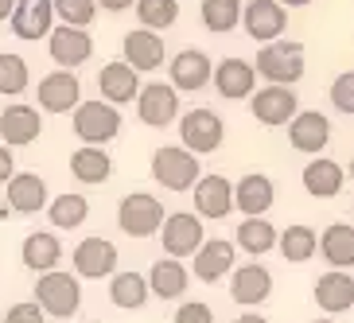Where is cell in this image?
I'll return each mask as SVG.
<instances>
[{"mask_svg":"<svg viewBox=\"0 0 354 323\" xmlns=\"http://www.w3.org/2000/svg\"><path fill=\"white\" fill-rule=\"evenodd\" d=\"M253 71L261 78H269L272 86H296L304 78V43L296 39H272L257 51V66Z\"/></svg>","mask_w":354,"mask_h":323,"instance_id":"cell-1","label":"cell"},{"mask_svg":"<svg viewBox=\"0 0 354 323\" xmlns=\"http://www.w3.org/2000/svg\"><path fill=\"white\" fill-rule=\"evenodd\" d=\"M35 304L43 308V315H55V320H71L82 304V284L74 273H39L35 281Z\"/></svg>","mask_w":354,"mask_h":323,"instance_id":"cell-2","label":"cell"},{"mask_svg":"<svg viewBox=\"0 0 354 323\" xmlns=\"http://www.w3.org/2000/svg\"><path fill=\"white\" fill-rule=\"evenodd\" d=\"M179 140L187 152L195 156H210V152H218L222 140H226V125H222V117L207 105H195L187 113H179Z\"/></svg>","mask_w":354,"mask_h":323,"instance_id":"cell-3","label":"cell"},{"mask_svg":"<svg viewBox=\"0 0 354 323\" xmlns=\"http://www.w3.org/2000/svg\"><path fill=\"white\" fill-rule=\"evenodd\" d=\"M198 176H203L198 156H195V152H187L183 145H164V148L152 152V179H156L160 187H167V191H191Z\"/></svg>","mask_w":354,"mask_h":323,"instance_id":"cell-4","label":"cell"},{"mask_svg":"<svg viewBox=\"0 0 354 323\" xmlns=\"http://www.w3.org/2000/svg\"><path fill=\"white\" fill-rule=\"evenodd\" d=\"M71 113H74L71 117L74 133H78V140H86V145H109V140H117V133H121V113H117V105L102 102V98L78 102Z\"/></svg>","mask_w":354,"mask_h":323,"instance_id":"cell-5","label":"cell"},{"mask_svg":"<svg viewBox=\"0 0 354 323\" xmlns=\"http://www.w3.org/2000/svg\"><path fill=\"white\" fill-rule=\"evenodd\" d=\"M117 226L125 230L129 238H152V234H160V226H164V207H160V199L148 195V191L125 195L121 207H117Z\"/></svg>","mask_w":354,"mask_h":323,"instance_id":"cell-6","label":"cell"},{"mask_svg":"<svg viewBox=\"0 0 354 323\" xmlns=\"http://www.w3.org/2000/svg\"><path fill=\"white\" fill-rule=\"evenodd\" d=\"M136 117L148 129H167L179 117V90L171 82H148L136 90Z\"/></svg>","mask_w":354,"mask_h":323,"instance_id":"cell-7","label":"cell"},{"mask_svg":"<svg viewBox=\"0 0 354 323\" xmlns=\"http://www.w3.org/2000/svg\"><path fill=\"white\" fill-rule=\"evenodd\" d=\"M117 257H121V250H117L109 238H82L78 246H74L71 261H74V277H86V281H102V277H113L117 273Z\"/></svg>","mask_w":354,"mask_h":323,"instance_id":"cell-8","label":"cell"},{"mask_svg":"<svg viewBox=\"0 0 354 323\" xmlns=\"http://www.w3.org/2000/svg\"><path fill=\"white\" fill-rule=\"evenodd\" d=\"M241 28L253 43H272L288 28V12L277 0H245L241 4Z\"/></svg>","mask_w":354,"mask_h":323,"instance_id":"cell-9","label":"cell"},{"mask_svg":"<svg viewBox=\"0 0 354 323\" xmlns=\"http://www.w3.org/2000/svg\"><path fill=\"white\" fill-rule=\"evenodd\" d=\"M47 51H51V63H59V71H78L82 63H90L94 55V39L86 28H51L47 35Z\"/></svg>","mask_w":354,"mask_h":323,"instance_id":"cell-10","label":"cell"},{"mask_svg":"<svg viewBox=\"0 0 354 323\" xmlns=\"http://www.w3.org/2000/svg\"><path fill=\"white\" fill-rule=\"evenodd\" d=\"M160 230H164L167 257H176V261L191 257V253L207 241V234H203V219H195L191 210H176V214H167Z\"/></svg>","mask_w":354,"mask_h":323,"instance_id":"cell-11","label":"cell"},{"mask_svg":"<svg viewBox=\"0 0 354 323\" xmlns=\"http://www.w3.org/2000/svg\"><path fill=\"white\" fill-rule=\"evenodd\" d=\"M288 145L296 152L319 156L323 148L331 145V121L319 109H296V117L288 121Z\"/></svg>","mask_w":354,"mask_h":323,"instance_id":"cell-12","label":"cell"},{"mask_svg":"<svg viewBox=\"0 0 354 323\" xmlns=\"http://www.w3.org/2000/svg\"><path fill=\"white\" fill-rule=\"evenodd\" d=\"M39 109L43 113H71L82 102V82L74 71H51L39 78Z\"/></svg>","mask_w":354,"mask_h":323,"instance_id":"cell-13","label":"cell"},{"mask_svg":"<svg viewBox=\"0 0 354 323\" xmlns=\"http://www.w3.org/2000/svg\"><path fill=\"white\" fill-rule=\"evenodd\" d=\"M8 24H12V35H16V39L39 43L43 35H51V28H55L51 0H16Z\"/></svg>","mask_w":354,"mask_h":323,"instance_id":"cell-14","label":"cell"},{"mask_svg":"<svg viewBox=\"0 0 354 323\" xmlns=\"http://www.w3.org/2000/svg\"><path fill=\"white\" fill-rule=\"evenodd\" d=\"M234 281H230V300L241 304V308H261V304L272 296V273L261 265V261H250L241 269H230Z\"/></svg>","mask_w":354,"mask_h":323,"instance_id":"cell-15","label":"cell"},{"mask_svg":"<svg viewBox=\"0 0 354 323\" xmlns=\"http://www.w3.org/2000/svg\"><path fill=\"white\" fill-rule=\"evenodd\" d=\"M43 133V117L35 105H8L4 113H0V145H8V148H28L35 145Z\"/></svg>","mask_w":354,"mask_h":323,"instance_id":"cell-16","label":"cell"},{"mask_svg":"<svg viewBox=\"0 0 354 323\" xmlns=\"http://www.w3.org/2000/svg\"><path fill=\"white\" fill-rule=\"evenodd\" d=\"M250 109L261 125H288L292 117H296V109H300V102L292 94V86H272L269 82L265 90L250 94Z\"/></svg>","mask_w":354,"mask_h":323,"instance_id":"cell-17","label":"cell"},{"mask_svg":"<svg viewBox=\"0 0 354 323\" xmlns=\"http://www.w3.org/2000/svg\"><path fill=\"white\" fill-rule=\"evenodd\" d=\"M210 63L207 51H198V47H187V51H179L171 63H167V74H171V86H176L179 94H198L203 86L210 82Z\"/></svg>","mask_w":354,"mask_h":323,"instance_id":"cell-18","label":"cell"},{"mask_svg":"<svg viewBox=\"0 0 354 323\" xmlns=\"http://www.w3.org/2000/svg\"><path fill=\"white\" fill-rule=\"evenodd\" d=\"M277 203V187H272L269 176H261V172H250V176H241L234 183V207L245 214V219H265Z\"/></svg>","mask_w":354,"mask_h":323,"instance_id":"cell-19","label":"cell"},{"mask_svg":"<svg viewBox=\"0 0 354 323\" xmlns=\"http://www.w3.org/2000/svg\"><path fill=\"white\" fill-rule=\"evenodd\" d=\"M195 214L198 219H226L234 210V183L226 176H198L195 179Z\"/></svg>","mask_w":354,"mask_h":323,"instance_id":"cell-20","label":"cell"},{"mask_svg":"<svg viewBox=\"0 0 354 323\" xmlns=\"http://www.w3.org/2000/svg\"><path fill=\"white\" fill-rule=\"evenodd\" d=\"M210 82H214V90H218L226 102H241V98L253 94L257 71H253V63H245V59H226V63H218L210 71Z\"/></svg>","mask_w":354,"mask_h":323,"instance_id":"cell-21","label":"cell"},{"mask_svg":"<svg viewBox=\"0 0 354 323\" xmlns=\"http://www.w3.org/2000/svg\"><path fill=\"white\" fill-rule=\"evenodd\" d=\"M234 241H226V238H210V241H203L191 257H195V277L203 284H218L222 277H226L230 269H234Z\"/></svg>","mask_w":354,"mask_h":323,"instance_id":"cell-22","label":"cell"},{"mask_svg":"<svg viewBox=\"0 0 354 323\" xmlns=\"http://www.w3.org/2000/svg\"><path fill=\"white\" fill-rule=\"evenodd\" d=\"M315 304H319L323 312H351L354 308V281H351V273L346 269H331V273H323V277H315V288H312Z\"/></svg>","mask_w":354,"mask_h":323,"instance_id":"cell-23","label":"cell"},{"mask_svg":"<svg viewBox=\"0 0 354 323\" xmlns=\"http://www.w3.org/2000/svg\"><path fill=\"white\" fill-rule=\"evenodd\" d=\"M121 51H125V63L133 66L136 74L164 66V39H160V32L136 28V32H129L125 39H121Z\"/></svg>","mask_w":354,"mask_h":323,"instance_id":"cell-24","label":"cell"},{"mask_svg":"<svg viewBox=\"0 0 354 323\" xmlns=\"http://www.w3.org/2000/svg\"><path fill=\"white\" fill-rule=\"evenodd\" d=\"M97 90H102V102L109 105H129L136 102V90H140V74L121 59V63H105L97 74Z\"/></svg>","mask_w":354,"mask_h":323,"instance_id":"cell-25","label":"cell"},{"mask_svg":"<svg viewBox=\"0 0 354 323\" xmlns=\"http://www.w3.org/2000/svg\"><path fill=\"white\" fill-rule=\"evenodd\" d=\"M145 281H148V296H160V300H179V296L187 292V284H191V273H187V265H183V261L160 257Z\"/></svg>","mask_w":354,"mask_h":323,"instance_id":"cell-26","label":"cell"},{"mask_svg":"<svg viewBox=\"0 0 354 323\" xmlns=\"http://www.w3.org/2000/svg\"><path fill=\"white\" fill-rule=\"evenodd\" d=\"M47 207V179L35 172H16L8 179V210L16 214H39Z\"/></svg>","mask_w":354,"mask_h":323,"instance_id":"cell-27","label":"cell"},{"mask_svg":"<svg viewBox=\"0 0 354 323\" xmlns=\"http://www.w3.org/2000/svg\"><path fill=\"white\" fill-rule=\"evenodd\" d=\"M300 179H304V191H308L312 199H335L346 183V167L335 164V160H327V156H315L312 164L304 167Z\"/></svg>","mask_w":354,"mask_h":323,"instance_id":"cell-28","label":"cell"},{"mask_svg":"<svg viewBox=\"0 0 354 323\" xmlns=\"http://www.w3.org/2000/svg\"><path fill=\"white\" fill-rule=\"evenodd\" d=\"M20 261H24V269H32L35 277H39V273H51V269H59V261H63V246H59V238H55V234L35 230V234H28V238H24Z\"/></svg>","mask_w":354,"mask_h":323,"instance_id":"cell-29","label":"cell"},{"mask_svg":"<svg viewBox=\"0 0 354 323\" xmlns=\"http://www.w3.org/2000/svg\"><path fill=\"white\" fill-rule=\"evenodd\" d=\"M315 253L331 261V269H354V226L351 222H331L319 234Z\"/></svg>","mask_w":354,"mask_h":323,"instance_id":"cell-30","label":"cell"},{"mask_svg":"<svg viewBox=\"0 0 354 323\" xmlns=\"http://www.w3.org/2000/svg\"><path fill=\"white\" fill-rule=\"evenodd\" d=\"M113 172V160L105 156L102 145H82L78 152H71V176L86 187H94V183H105Z\"/></svg>","mask_w":354,"mask_h":323,"instance_id":"cell-31","label":"cell"},{"mask_svg":"<svg viewBox=\"0 0 354 323\" xmlns=\"http://www.w3.org/2000/svg\"><path fill=\"white\" fill-rule=\"evenodd\" d=\"M47 219H51L55 230H78L86 219H90V199L78 195V191H66V195L47 199Z\"/></svg>","mask_w":354,"mask_h":323,"instance_id":"cell-32","label":"cell"},{"mask_svg":"<svg viewBox=\"0 0 354 323\" xmlns=\"http://www.w3.org/2000/svg\"><path fill=\"white\" fill-rule=\"evenodd\" d=\"M109 300L125 312H140L148 300V281L140 277L136 269H125V273H113L109 277Z\"/></svg>","mask_w":354,"mask_h":323,"instance_id":"cell-33","label":"cell"},{"mask_svg":"<svg viewBox=\"0 0 354 323\" xmlns=\"http://www.w3.org/2000/svg\"><path fill=\"white\" fill-rule=\"evenodd\" d=\"M234 250H245L253 257L277 250V226L269 219H241L238 234H234Z\"/></svg>","mask_w":354,"mask_h":323,"instance_id":"cell-34","label":"cell"},{"mask_svg":"<svg viewBox=\"0 0 354 323\" xmlns=\"http://www.w3.org/2000/svg\"><path fill=\"white\" fill-rule=\"evenodd\" d=\"M277 246H281V257H284V261H292V265H304V261L315 257L319 234H315L312 226L296 222V226H288L284 234H277Z\"/></svg>","mask_w":354,"mask_h":323,"instance_id":"cell-35","label":"cell"},{"mask_svg":"<svg viewBox=\"0 0 354 323\" xmlns=\"http://www.w3.org/2000/svg\"><path fill=\"white\" fill-rule=\"evenodd\" d=\"M203 28L214 35H226L241 24V0H203Z\"/></svg>","mask_w":354,"mask_h":323,"instance_id":"cell-36","label":"cell"},{"mask_svg":"<svg viewBox=\"0 0 354 323\" xmlns=\"http://www.w3.org/2000/svg\"><path fill=\"white\" fill-rule=\"evenodd\" d=\"M136 20L148 32H164L179 20V0H136Z\"/></svg>","mask_w":354,"mask_h":323,"instance_id":"cell-37","label":"cell"},{"mask_svg":"<svg viewBox=\"0 0 354 323\" xmlns=\"http://www.w3.org/2000/svg\"><path fill=\"white\" fill-rule=\"evenodd\" d=\"M28 82H32L28 59H20V55H12V51H0V94L16 98L28 90Z\"/></svg>","mask_w":354,"mask_h":323,"instance_id":"cell-38","label":"cell"},{"mask_svg":"<svg viewBox=\"0 0 354 323\" xmlns=\"http://www.w3.org/2000/svg\"><path fill=\"white\" fill-rule=\"evenodd\" d=\"M55 16L66 24V28H90L97 16V4L94 0H51Z\"/></svg>","mask_w":354,"mask_h":323,"instance_id":"cell-39","label":"cell"},{"mask_svg":"<svg viewBox=\"0 0 354 323\" xmlns=\"http://www.w3.org/2000/svg\"><path fill=\"white\" fill-rule=\"evenodd\" d=\"M331 105L339 109V113L354 117V71H343L331 82Z\"/></svg>","mask_w":354,"mask_h":323,"instance_id":"cell-40","label":"cell"},{"mask_svg":"<svg viewBox=\"0 0 354 323\" xmlns=\"http://www.w3.org/2000/svg\"><path fill=\"white\" fill-rule=\"evenodd\" d=\"M4 323H47V315H43V308L35 300H24L4 312Z\"/></svg>","mask_w":354,"mask_h":323,"instance_id":"cell-41","label":"cell"},{"mask_svg":"<svg viewBox=\"0 0 354 323\" xmlns=\"http://www.w3.org/2000/svg\"><path fill=\"white\" fill-rule=\"evenodd\" d=\"M176 323H214V312L203 300H183L176 312Z\"/></svg>","mask_w":354,"mask_h":323,"instance_id":"cell-42","label":"cell"},{"mask_svg":"<svg viewBox=\"0 0 354 323\" xmlns=\"http://www.w3.org/2000/svg\"><path fill=\"white\" fill-rule=\"evenodd\" d=\"M12 176H16V156L8 145H0V183H8Z\"/></svg>","mask_w":354,"mask_h":323,"instance_id":"cell-43","label":"cell"},{"mask_svg":"<svg viewBox=\"0 0 354 323\" xmlns=\"http://www.w3.org/2000/svg\"><path fill=\"white\" fill-rule=\"evenodd\" d=\"M97 8H105V12H125V8H133L136 0H94Z\"/></svg>","mask_w":354,"mask_h":323,"instance_id":"cell-44","label":"cell"},{"mask_svg":"<svg viewBox=\"0 0 354 323\" xmlns=\"http://www.w3.org/2000/svg\"><path fill=\"white\" fill-rule=\"evenodd\" d=\"M234 323H269V320H265V315H257V312H241Z\"/></svg>","mask_w":354,"mask_h":323,"instance_id":"cell-45","label":"cell"},{"mask_svg":"<svg viewBox=\"0 0 354 323\" xmlns=\"http://www.w3.org/2000/svg\"><path fill=\"white\" fill-rule=\"evenodd\" d=\"M12 8H16V0H0V20H8Z\"/></svg>","mask_w":354,"mask_h":323,"instance_id":"cell-46","label":"cell"},{"mask_svg":"<svg viewBox=\"0 0 354 323\" xmlns=\"http://www.w3.org/2000/svg\"><path fill=\"white\" fill-rule=\"evenodd\" d=\"M281 8H304V4H312V0H277Z\"/></svg>","mask_w":354,"mask_h":323,"instance_id":"cell-47","label":"cell"},{"mask_svg":"<svg viewBox=\"0 0 354 323\" xmlns=\"http://www.w3.org/2000/svg\"><path fill=\"white\" fill-rule=\"evenodd\" d=\"M351 179H354V156H351Z\"/></svg>","mask_w":354,"mask_h":323,"instance_id":"cell-48","label":"cell"},{"mask_svg":"<svg viewBox=\"0 0 354 323\" xmlns=\"http://www.w3.org/2000/svg\"><path fill=\"white\" fill-rule=\"evenodd\" d=\"M312 323H335V320H312Z\"/></svg>","mask_w":354,"mask_h":323,"instance_id":"cell-49","label":"cell"}]
</instances>
